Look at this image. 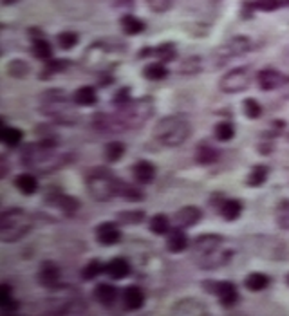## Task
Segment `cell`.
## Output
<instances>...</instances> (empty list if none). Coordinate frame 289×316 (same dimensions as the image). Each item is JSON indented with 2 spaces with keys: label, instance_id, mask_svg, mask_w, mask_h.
<instances>
[{
  "label": "cell",
  "instance_id": "1",
  "mask_svg": "<svg viewBox=\"0 0 289 316\" xmlns=\"http://www.w3.org/2000/svg\"><path fill=\"white\" fill-rule=\"evenodd\" d=\"M20 161L29 170L49 174L67 163V156L58 154L56 138H44L38 143H27L20 152Z\"/></svg>",
  "mask_w": 289,
  "mask_h": 316
},
{
  "label": "cell",
  "instance_id": "2",
  "mask_svg": "<svg viewBox=\"0 0 289 316\" xmlns=\"http://www.w3.org/2000/svg\"><path fill=\"white\" fill-rule=\"evenodd\" d=\"M222 244H224V239L217 233L201 235L192 244L193 259L204 269H215L221 264H226L231 257L230 251L222 249Z\"/></svg>",
  "mask_w": 289,
  "mask_h": 316
},
{
  "label": "cell",
  "instance_id": "3",
  "mask_svg": "<svg viewBox=\"0 0 289 316\" xmlns=\"http://www.w3.org/2000/svg\"><path fill=\"white\" fill-rule=\"evenodd\" d=\"M154 114V98L150 96H141L130 100L125 107L116 110V120L118 125L123 130H139Z\"/></svg>",
  "mask_w": 289,
  "mask_h": 316
},
{
  "label": "cell",
  "instance_id": "4",
  "mask_svg": "<svg viewBox=\"0 0 289 316\" xmlns=\"http://www.w3.org/2000/svg\"><path fill=\"white\" fill-rule=\"evenodd\" d=\"M40 112L49 116L51 120L62 125H74L78 121V114L72 108V98L69 100L64 90H47L40 98Z\"/></svg>",
  "mask_w": 289,
  "mask_h": 316
},
{
  "label": "cell",
  "instance_id": "5",
  "mask_svg": "<svg viewBox=\"0 0 289 316\" xmlns=\"http://www.w3.org/2000/svg\"><path fill=\"white\" fill-rule=\"evenodd\" d=\"M192 134V126L181 116H165L154 126V138L165 146H181Z\"/></svg>",
  "mask_w": 289,
  "mask_h": 316
},
{
  "label": "cell",
  "instance_id": "6",
  "mask_svg": "<svg viewBox=\"0 0 289 316\" xmlns=\"http://www.w3.org/2000/svg\"><path fill=\"white\" fill-rule=\"evenodd\" d=\"M33 228L31 215L22 208H9L0 213V240L2 242H18Z\"/></svg>",
  "mask_w": 289,
  "mask_h": 316
},
{
  "label": "cell",
  "instance_id": "7",
  "mask_svg": "<svg viewBox=\"0 0 289 316\" xmlns=\"http://www.w3.org/2000/svg\"><path fill=\"white\" fill-rule=\"evenodd\" d=\"M87 192L89 195L98 202H109L116 197H119V184L121 179H116L109 170H92L85 177Z\"/></svg>",
  "mask_w": 289,
  "mask_h": 316
},
{
  "label": "cell",
  "instance_id": "8",
  "mask_svg": "<svg viewBox=\"0 0 289 316\" xmlns=\"http://www.w3.org/2000/svg\"><path fill=\"white\" fill-rule=\"evenodd\" d=\"M250 51H251L250 38L248 36H233L231 40L224 42L219 49H215V53H213L215 65L221 67V65H224L228 60H231V58L242 56V54H246V53H250Z\"/></svg>",
  "mask_w": 289,
  "mask_h": 316
},
{
  "label": "cell",
  "instance_id": "9",
  "mask_svg": "<svg viewBox=\"0 0 289 316\" xmlns=\"http://www.w3.org/2000/svg\"><path fill=\"white\" fill-rule=\"evenodd\" d=\"M251 78H253V74L248 67H237V69H231L230 72H226L219 80V88L224 94H237V92H242L250 87Z\"/></svg>",
  "mask_w": 289,
  "mask_h": 316
},
{
  "label": "cell",
  "instance_id": "10",
  "mask_svg": "<svg viewBox=\"0 0 289 316\" xmlns=\"http://www.w3.org/2000/svg\"><path fill=\"white\" fill-rule=\"evenodd\" d=\"M62 280V269L56 262L52 260H45L44 264L40 265L38 271V282L40 285H44L45 289H56Z\"/></svg>",
  "mask_w": 289,
  "mask_h": 316
},
{
  "label": "cell",
  "instance_id": "11",
  "mask_svg": "<svg viewBox=\"0 0 289 316\" xmlns=\"http://www.w3.org/2000/svg\"><path fill=\"white\" fill-rule=\"evenodd\" d=\"M201 219H203L201 208H197V206H185V208L177 210V211L173 213L172 222H173V228H183V229H187V228L195 226Z\"/></svg>",
  "mask_w": 289,
  "mask_h": 316
},
{
  "label": "cell",
  "instance_id": "12",
  "mask_svg": "<svg viewBox=\"0 0 289 316\" xmlns=\"http://www.w3.org/2000/svg\"><path fill=\"white\" fill-rule=\"evenodd\" d=\"M96 240L103 246H114L121 240V229L116 222H102L96 228Z\"/></svg>",
  "mask_w": 289,
  "mask_h": 316
},
{
  "label": "cell",
  "instance_id": "13",
  "mask_svg": "<svg viewBox=\"0 0 289 316\" xmlns=\"http://www.w3.org/2000/svg\"><path fill=\"white\" fill-rule=\"evenodd\" d=\"M47 201L51 202V204H54V206H56L64 215H67V217L74 215L78 210H80V201H78L76 197L62 193V192H52L51 195L47 197Z\"/></svg>",
  "mask_w": 289,
  "mask_h": 316
},
{
  "label": "cell",
  "instance_id": "14",
  "mask_svg": "<svg viewBox=\"0 0 289 316\" xmlns=\"http://www.w3.org/2000/svg\"><path fill=\"white\" fill-rule=\"evenodd\" d=\"M257 82H258V87L262 88V90H275V88L286 85L289 82V78H286L282 72H278L275 69H264L258 72Z\"/></svg>",
  "mask_w": 289,
  "mask_h": 316
},
{
  "label": "cell",
  "instance_id": "15",
  "mask_svg": "<svg viewBox=\"0 0 289 316\" xmlns=\"http://www.w3.org/2000/svg\"><path fill=\"white\" fill-rule=\"evenodd\" d=\"M213 295L219 298L222 307H233L238 302V291L233 282H215Z\"/></svg>",
  "mask_w": 289,
  "mask_h": 316
},
{
  "label": "cell",
  "instance_id": "16",
  "mask_svg": "<svg viewBox=\"0 0 289 316\" xmlns=\"http://www.w3.org/2000/svg\"><path fill=\"white\" fill-rule=\"evenodd\" d=\"M105 273L112 280H123L130 275V262L123 257H114L109 260V264L105 265Z\"/></svg>",
  "mask_w": 289,
  "mask_h": 316
},
{
  "label": "cell",
  "instance_id": "17",
  "mask_svg": "<svg viewBox=\"0 0 289 316\" xmlns=\"http://www.w3.org/2000/svg\"><path fill=\"white\" fill-rule=\"evenodd\" d=\"M94 120H92V125L96 128L98 132L102 134H114V132H121V128L118 125V120H116V116L112 114H105V112H98L92 116Z\"/></svg>",
  "mask_w": 289,
  "mask_h": 316
},
{
  "label": "cell",
  "instance_id": "18",
  "mask_svg": "<svg viewBox=\"0 0 289 316\" xmlns=\"http://www.w3.org/2000/svg\"><path fill=\"white\" fill-rule=\"evenodd\" d=\"M132 176L139 184H150L155 179V166L147 159H141L132 166Z\"/></svg>",
  "mask_w": 289,
  "mask_h": 316
},
{
  "label": "cell",
  "instance_id": "19",
  "mask_svg": "<svg viewBox=\"0 0 289 316\" xmlns=\"http://www.w3.org/2000/svg\"><path fill=\"white\" fill-rule=\"evenodd\" d=\"M123 303L130 311L143 307V303H145V291L139 285H127L125 291H123Z\"/></svg>",
  "mask_w": 289,
  "mask_h": 316
},
{
  "label": "cell",
  "instance_id": "20",
  "mask_svg": "<svg viewBox=\"0 0 289 316\" xmlns=\"http://www.w3.org/2000/svg\"><path fill=\"white\" fill-rule=\"evenodd\" d=\"M72 101H74V105H78V107H92V105H96L98 103L96 88L90 87V85L78 87L74 90V94H72Z\"/></svg>",
  "mask_w": 289,
  "mask_h": 316
},
{
  "label": "cell",
  "instance_id": "21",
  "mask_svg": "<svg viewBox=\"0 0 289 316\" xmlns=\"http://www.w3.org/2000/svg\"><path fill=\"white\" fill-rule=\"evenodd\" d=\"M188 247V237L183 228H173L167 237V249L170 253H183Z\"/></svg>",
  "mask_w": 289,
  "mask_h": 316
},
{
  "label": "cell",
  "instance_id": "22",
  "mask_svg": "<svg viewBox=\"0 0 289 316\" xmlns=\"http://www.w3.org/2000/svg\"><path fill=\"white\" fill-rule=\"evenodd\" d=\"M94 300L105 307H110L118 300V289L110 284H98L94 287Z\"/></svg>",
  "mask_w": 289,
  "mask_h": 316
},
{
  "label": "cell",
  "instance_id": "23",
  "mask_svg": "<svg viewBox=\"0 0 289 316\" xmlns=\"http://www.w3.org/2000/svg\"><path fill=\"white\" fill-rule=\"evenodd\" d=\"M219 158H221V152L212 146L210 143H199L197 145V150H195V161L199 164H213L217 163Z\"/></svg>",
  "mask_w": 289,
  "mask_h": 316
},
{
  "label": "cell",
  "instance_id": "24",
  "mask_svg": "<svg viewBox=\"0 0 289 316\" xmlns=\"http://www.w3.org/2000/svg\"><path fill=\"white\" fill-rule=\"evenodd\" d=\"M15 186L22 195H33L38 190V179L33 174H20L15 177Z\"/></svg>",
  "mask_w": 289,
  "mask_h": 316
},
{
  "label": "cell",
  "instance_id": "25",
  "mask_svg": "<svg viewBox=\"0 0 289 316\" xmlns=\"http://www.w3.org/2000/svg\"><path fill=\"white\" fill-rule=\"evenodd\" d=\"M219 213L222 215L226 221H237L238 217H240V213H242V202L238 201V199H226L221 204Z\"/></svg>",
  "mask_w": 289,
  "mask_h": 316
},
{
  "label": "cell",
  "instance_id": "26",
  "mask_svg": "<svg viewBox=\"0 0 289 316\" xmlns=\"http://www.w3.org/2000/svg\"><path fill=\"white\" fill-rule=\"evenodd\" d=\"M244 285H246V289H250L251 293H260V291H264L268 285H270V277L260 271L250 273L244 280Z\"/></svg>",
  "mask_w": 289,
  "mask_h": 316
},
{
  "label": "cell",
  "instance_id": "27",
  "mask_svg": "<svg viewBox=\"0 0 289 316\" xmlns=\"http://www.w3.org/2000/svg\"><path fill=\"white\" fill-rule=\"evenodd\" d=\"M22 138H24V132L17 128V126H7L4 125L2 126V130H0V139H2V143L6 146H18L22 143Z\"/></svg>",
  "mask_w": 289,
  "mask_h": 316
},
{
  "label": "cell",
  "instance_id": "28",
  "mask_svg": "<svg viewBox=\"0 0 289 316\" xmlns=\"http://www.w3.org/2000/svg\"><path fill=\"white\" fill-rule=\"evenodd\" d=\"M268 176H270L268 166H266V164H257V166L251 168V172L248 174V177H246V184H248V186H253V188L262 186V184L266 183Z\"/></svg>",
  "mask_w": 289,
  "mask_h": 316
},
{
  "label": "cell",
  "instance_id": "29",
  "mask_svg": "<svg viewBox=\"0 0 289 316\" xmlns=\"http://www.w3.org/2000/svg\"><path fill=\"white\" fill-rule=\"evenodd\" d=\"M31 51H33V54H34V58L44 60V62H47V60H51L52 58V47L44 36L34 38V40H33Z\"/></svg>",
  "mask_w": 289,
  "mask_h": 316
},
{
  "label": "cell",
  "instance_id": "30",
  "mask_svg": "<svg viewBox=\"0 0 289 316\" xmlns=\"http://www.w3.org/2000/svg\"><path fill=\"white\" fill-rule=\"evenodd\" d=\"M170 226H172V221L168 219V215L165 213H155L152 219H150V231L154 235H167L170 233Z\"/></svg>",
  "mask_w": 289,
  "mask_h": 316
},
{
  "label": "cell",
  "instance_id": "31",
  "mask_svg": "<svg viewBox=\"0 0 289 316\" xmlns=\"http://www.w3.org/2000/svg\"><path fill=\"white\" fill-rule=\"evenodd\" d=\"M143 76L150 82H159V80H165L168 76V69L165 67L163 62H152L143 69Z\"/></svg>",
  "mask_w": 289,
  "mask_h": 316
},
{
  "label": "cell",
  "instance_id": "32",
  "mask_svg": "<svg viewBox=\"0 0 289 316\" xmlns=\"http://www.w3.org/2000/svg\"><path fill=\"white\" fill-rule=\"evenodd\" d=\"M197 303H199L197 298H185V300L175 303L172 313H175V315H206V309H199V307L193 309V305H197Z\"/></svg>",
  "mask_w": 289,
  "mask_h": 316
},
{
  "label": "cell",
  "instance_id": "33",
  "mask_svg": "<svg viewBox=\"0 0 289 316\" xmlns=\"http://www.w3.org/2000/svg\"><path fill=\"white\" fill-rule=\"evenodd\" d=\"M116 219L121 224L136 226V224H141L145 221V211L143 210H123V211H118Z\"/></svg>",
  "mask_w": 289,
  "mask_h": 316
},
{
  "label": "cell",
  "instance_id": "34",
  "mask_svg": "<svg viewBox=\"0 0 289 316\" xmlns=\"http://www.w3.org/2000/svg\"><path fill=\"white\" fill-rule=\"evenodd\" d=\"M0 307L6 311V313L18 309V302L15 300L13 289H11V285L9 284L0 285Z\"/></svg>",
  "mask_w": 289,
  "mask_h": 316
},
{
  "label": "cell",
  "instance_id": "35",
  "mask_svg": "<svg viewBox=\"0 0 289 316\" xmlns=\"http://www.w3.org/2000/svg\"><path fill=\"white\" fill-rule=\"evenodd\" d=\"M213 136L217 141L221 143H226V141H231L235 138V126L230 121H219L217 125L213 126Z\"/></svg>",
  "mask_w": 289,
  "mask_h": 316
},
{
  "label": "cell",
  "instance_id": "36",
  "mask_svg": "<svg viewBox=\"0 0 289 316\" xmlns=\"http://www.w3.org/2000/svg\"><path fill=\"white\" fill-rule=\"evenodd\" d=\"M29 70H31L29 63H27L26 60H20V58L11 60V62L6 65V72L11 76V78H26V76L29 74Z\"/></svg>",
  "mask_w": 289,
  "mask_h": 316
},
{
  "label": "cell",
  "instance_id": "37",
  "mask_svg": "<svg viewBox=\"0 0 289 316\" xmlns=\"http://www.w3.org/2000/svg\"><path fill=\"white\" fill-rule=\"evenodd\" d=\"M201 69H203V62H201L199 56H190L187 60H183L179 65V72L185 76H193L199 74Z\"/></svg>",
  "mask_w": 289,
  "mask_h": 316
},
{
  "label": "cell",
  "instance_id": "38",
  "mask_svg": "<svg viewBox=\"0 0 289 316\" xmlns=\"http://www.w3.org/2000/svg\"><path fill=\"white\" fill-rule=\"evenodd\" d=\"M123 154H125V145L121 141H110L105 146V159L109 163H118L123 158Z\"/></svg>",
  "mask_w": 289,
  "mask_h": 316
},
{
  "label": "cell",
  "instance_id": "39",
  "mask_svg": "<svg viewBox=\"0 0 289 316\" xmlns=\"http://www.w3.org/2000/svg\"><path fill=\"white\" fill-rule=\"evenodd\" d=\"M121 27L127 35H139L145 29V24L139 18L132 17V15H125L121 18Z\"/></svg>",
  "mask_w": 289,
  "mask_h": 316
},
{
  "label": "cell",
  "instance_id": "40",
  "mask_svg": "<svg viewBox=\"0 0 289 316\" xmlns=\"http://www.w3.org/2000/svg\"><path fill=\"white\" fill-rule=\"evenodd\" d=\"M275 221L282 229H289V201H280L275 208Z\"/></svg>",
  "mask_w": 289,
  "mask_h": 316
},
{
  "label": "cell",
  "instance_id": "41",
  "mask_svg": "<svg viewBox=\"0 0 289 316\" xmlns=\"http://www.w3.org/2000/svg\"><path fill=\"white\" fill-rule=\"evenodd\" d=\"M119 197H123V199H127V201H141L143 197V192L137 186H134V184H129L125 183V181H121V184H119Z\"/></svg>",
  "mask_w": 289,
  "mask_h": 316
},
{
  "label": "cell",
  "instance_id": "42",
  "mask_svg": "<svg viewBox=\"0 0 289 316\" xmlns=\"http://www.w3.org/2000/svg\"><path fill=\"white\" fill-rule=\"evenodd\" d=\"M103 271H105V265H103L98 259H92L90 262H87V265L82 269V278H84V280H94V278L100 277Z\"/></svg>",
  "mask_w": 289,
  "mask_h": 316
},
{
  "label": "cell",
  "instance_id": "43",
  "mask_svg": "<svg viewBox=\"0 0 289 316\" xmlns=\"http://www.w3.org/2000/svg\"><path fill=\"white\" fill-rule=\"evenodd\" d=\"M154 54L159 58L161 62H173L175 56H177V49H175V45L167 42V44H161L159 47H155L154 49Z\"/></svg>",
  "mask_w": 289,
  "mask_h": 316
},
{
  "label": "cell",
  "instance_id": "44",
  "mask_svg": "<svg viewBox=\"0 0 289 316\" xmlns=\"http://www.w3.org/2000/svg\"><path fill=\"white\" fill-rule=\"evenodd\" d=\"M69 67V62L67 60H47L45 62V67L44 70H42V78H49V76L52 74H58V72H62V70H65Z\"/></svg>",
  "mask_w": 289,
  "mask_h": 316
},
{
  "label": "cell",
  "instance_id": "45",
  "mask_svg": "<svg viewBox=\"0 0 289 316\" xmlns=\"http://www.w3.org/2000/svg\"><path fill=\"white\" fill-rule=\"evenodd\" d=\"M242 110H244L246 118H250V120H258L260 114H262V105H260L255 98H246L244 103H242Z\"/></svg>",
  "mask_w": 289,
  "mask_h": 316
},
{
  "label": "cell",
  "instance_id": "46",
  "mask_svg": "<svg viewBox=\"0 0 289 316\" xmlns=\"http://www.w3.org/2000/svg\"><path fill=\"white\" fill-rule=\"evenodd\" d=\"M56 40H58V45H60L62 49L69 51V49H72L74 45H78V40H80V36H78L74 31H62L56 36Z\"/></svg>",
  "mask_w": 289,
  "mask_h": 316
},
{
  "label": "cell",
  "instance_id": "47",
  "mask_svg": "<svg viewBox=\"0 0 289 316\" xmlns=\"http://www.w3.org/2000/svg\"><path fill=\"white\" fill-rule=\"evenodd\" d=\"M130 100H132V98H130V90L127 87H123V88H119V90H118V92L114 94V98H112V103H114L116 110H118V108L125 107V105H127Z\"/></svg>",
  "mask_w": 289,
  "mask_h": 316
},
{
  "label": "cell",
  "instance_id": "48",
  "mask_svg": "<svg viewBox=\"0 0 289 316\" xmlns=\"http://www.w3.org/2000/svg\"><path fill=\"white\" fill-rule=\"evenodd\" d=\"M172 4L173 0H147V6L154 13H167L172 7Z\"/></svg>",
  "mask_w": 289,
  "mask_h": 316
},
{
  "label": "cell",
  "instance_id": "49",
  "mask_svg": "<svg viewBox=\"0 0 289 316\" xmlns=\"http://www.w3.org/2000/svg\"><path fill=\"white\" fill-rule=\"evenodd\" d=\"M255 7L260 9V11H275L280 7V0H257L255 2Z\"/></svg>",
  "mask_w": 289,
  "mask_h": 316
},
{
  "label": "cell",
  "instance_id": "50",
  "mask_svg": "<svg viewBox=\"0 0 289 316\" xmlns=\"http://www.w3.org/2000/svg\"><path fill=\"white\" fill-rule=\"evenodd\" d=\"M132 2H134V0H118L119 6H129V4H132Z\"/></svg>",
  "mask_w": 289,
  "mask_h": 316
},
{
  "label": "cell",
  "instance_id": "51",
  "mask_svg": "<svg viewBox=\"0 0 289 316\" xmlns=\"http://www.w3.org/2000/svg\"><path fill=\"white\" fill-rule=\"evenodd\" d=\"M2 2H4V4H6V6H9V4H13L15 0H2Z\"/></svg>",
  "mask_w": 289,
  "mask_h": 316
},
{
  "label": "cell",
  "instance_id": "52",
  "mask_svg": "<svg viewBox=\"0 0 289 316\" xmlns=\"http://www.w3.org/2000/svg\"><path fill=\"white\" fill-rule=\"evenodd\" d=\"M286 282H288V285H289V273H288V278H286Z\"/></svg>",
  "mask_w": 289,
  "mask_h": 316
}]
</instances>
